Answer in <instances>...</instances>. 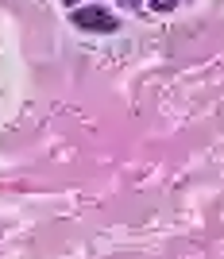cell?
Masks as SVG:
<instances>
[{
	"instance_id": "6da1fadb",
	"label": "cell",
	"mask_w": 224,
	"mask_h": 259,
	"mask_svg": "<svg viewBox=\"0 0 224 259\" xmlns=\"http://www.w3.org/2000/svg\"><path fill=\"white\" fill-rule=\"evenodd\" d=\"M74 23H77V27H85V31H116V16L105 12V8H77Z\"/></svg>"
},
{
	"instance_id": "7a4b0ae2",
	"label": "cell",
	"mask_w": 224,
	"mask_h": 259,
	"mask_svg": "<svg viewBox=\"0 0 224 259\" xmlns=\"http://www.w3.org/2000/svg\"><path fill=\"white\" fill-rule=\"evenodd\" d=\"M174 4H178V0H155V8H159V12H170Z\"/></svg>"
}]
</instances>
